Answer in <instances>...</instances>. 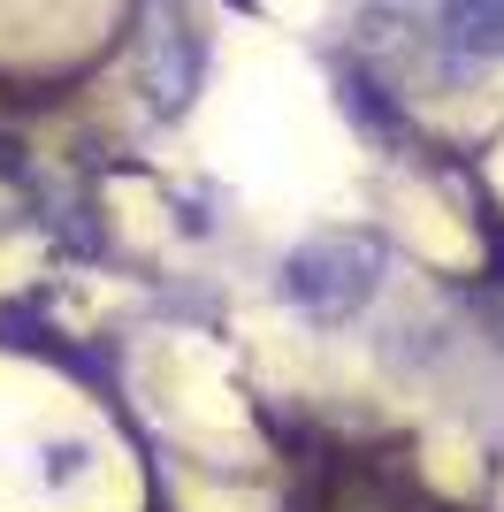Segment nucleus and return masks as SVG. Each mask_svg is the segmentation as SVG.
Masks as SVG:
<instances>
[{
	"instance_id": "obj_3",
	"label": "nucleus",
	"mask_w": 504,
	"mask_h": 512,
	"mask_svg": "<svg viewBox=\"0 0 504 512\" xmlns=\"http://www.w3.org/2000/svg\"><path fill=\"white\" fill-rule=\"evenodd\" d=\"M436 31L459 54H504V0H443Z\"/></svg>"
},
{
	"instance_id": "obj_2",
	"label": "nucleus",
	"mask_w": 504,
	"mask_h": 512,
	"mask_svg": "<svg viewBox=\"0 0 504 512\" xmlns=\"http://www.w3.org/2000/svg\"><path fill=\"white\" fill-rule=\"evenodd\" d=\"M138 85L153 115H184L199 92V39L184 31L176 0H146V31H138Z\"/></svg>"
},
{
	"instance_id": "obj_1",
	"label": "nucleus",
	"mask_w": 504,
	"mask_h": 512,
	"mask_svg": "<svg viewBox=\"0 0 504 512\" xmlns=\"http://www.w3.org/2000/svg\"><path fill=\"white\" fill-rule=\"evenodd\" d=\"M382 268H390V245L375 230H314L275 268V291H283V306L298 321L336 329V321H352L382 291Z\"/></svg>"
},
{
	"instance_id": "obj_4",
	"label": "nucleus",
	"mask_w": 504,
	"mask_h": 512,
	"mask_svg": "<svg viewBox=\"0 0 504 512\" xmlns=\"http://www.w3.org/2000/svg\"><path fill=\"white\" fill-rule=\"evenodd\" d=\"M237 8H252V0H237Z\"/></svg>"
}]
</instances>
